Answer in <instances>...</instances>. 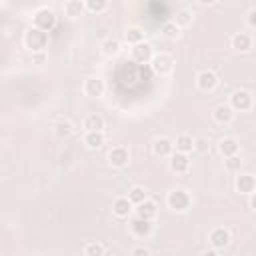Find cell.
<instances>
[{
    "label": "cell",
    "mask_w": 256,
    "mask_h": 256,
    "mask_svg": "<svg viewBox=\"0 0 256 256\" xmlns=\"http://www.w3.org/2000/svg\"><path fill=\"white\" fill-rule=\"evenodd\" d=\"M132 206H134V204L128 200V196H118V198H114V202H112V212H114V216H118V218H128L130 212L134 210Z\"/></svg>",
    "instance_id": "cell-14"
},
{
    "label": "cell",
    "mask_w": 256,
    "mask_h": 256,
    "mask_svg": "<svg viewBox=\"0 0 256 256\" xmlns=\"http://www.w3.org/2000/svg\"><path fill=\"white\" fill-rule=\"evenodd\" d=\"M254 104V98L248 90H236L232 96H230V106L234 112H246L250 110Z\"/></svg>",
    "instance_id": "cell-5"
},
{
    "label": "cell",
    "mask_w": 256,
    "mask_h": 256,
    "mask_svg": "<svg viewBox=\"0 0 256 256\" xmlns=\"http://www.w3.org/2000/svg\"><path fill=\"white\" fill-rule=\"evenodd\" d=\"M130 256H150V250L146 246H136V248H132Z\"/></svg>",
    "instance_id": "cell-34"
},
{
    "label": "cell",
    "mask_w": 256,
    "mask_h": 256,
    "mask_svg": "<svg viewBox=\"0 0 256 256\" xmlns=\"http://www.w3.org/2000/svg\"><path fill=\"white\" fill-rule=\"evenodd\" d=\"M100 50H102V54L108 56V58L118 56L120 50H122V42H120L118 38H114V36H108V38H104V40L100 42Z\"/></svg>",
    "instance_id": "cell-18"
},
{
    "label": "cell",
    "mask_w": 256,
    "mask_h": 256,
    "mask_svg": "<svg viewBox=\"0 0 256 256\" xmlns=\"http://www.w3.org/2000/svg\"><path fill=\"white\" fill-rule=\"evenodd\" d=\"M104 142H106L104 132H86V134H84V144H86L90 150H98V148H102Z\"/></svg>",
    "instance_id": "cell-23"
},
{
    "label": "cell",
    "mask_w": 256,
    "mask_h": 256,
    "mask_svg": "<svg viewBox=\"0 0 256 256\" xmlns=\"http://www.w3.org/2000/svg\"><path fill=\"white\" fill-rule=\"evenodd\" d=\"M196 86L202 92H212L218 86V76L214 70H200L196 76Z\"/></svg>",
    "instance_id": "cell-7"
},
{
    "label": "cell",
    "mask_w": 256,
    "mask_h": 256,
    "mask_svg": "<svg viewBox=\"0 0 256 256\" xmlns=\"http://www.w3.org/2000/svg\"><path fill=\"white\" fill-rule=\"evenodd\" d=\"M232 48H236L238 52H248V50L252 48V38H250V34H246V32H236V34L232 36Z\"/></svg>",
    "instance_id": "cell-21"
},
{
    "label": "cell",
    "mask_w": 256,
    "mask_h": 256,
    "mask_svg": "<svg viewBox=\"0 0 256 256\" xmlns=\"http://www.w3.org/2000/svg\"><path fill=\"white\" fill-rule=\"evenodd\" d=\"M108 162H110V166H114V168H124V166H128V162H130V152H128L124 146H114V148L108 152Z\"/></svg>",
    "instance_id": "cell-9"
},
{
    "label": "cell",
    "mask_w": 256,
    "mask_h": 256,
    "mask_svg": "<svg viewBox=\"0 0 256 256\" xmlns=\"http://www.w3.org/2000/svg\"><path fill=\"white\" fill-rule=\"evenodd\" d=\"M180 26L174 22V20H166L162 26H160V32H162V36H166V38H170V40H176L178 36H180Z\"/></svg>",
    "instance_id": "cell-27"
},
{
    "label": "cell",
    "mask_w": 256,
    "mask_h": 256,
    "mask_svg": "<svg viewBox=\"0 0 256 256\" xmlns=\"http://www.w3.org/2000/svg\"><path fill=\"white\" fill-rule=\"evenodd\" d=\"M24 46L30 52H42L48 46V32H44V30H40L36 26H30L24 32Z\"/></svg>",
    "instance_id": "cell-1"
},
{
    "label": "cell",
    "mask_w": 256,
    "mask_h": 256,
    "mask_svg": "<svg viewBox=\"0 0 256 256\" xmlns=\"http://www.w3.org/2000/svg\"><path fill=\"white\" fill-rule=\"evenodd\" d=\"M72 132H74V126H72L70 120H60V122L56 124V134H58L60 138H68Z\"/></svg>",
    "instance_id": "cell-30"
},
{
    "label": "cell",
    "mask_w": 256,
    "mask_h": 256,
    "mask_svg": "<svg viewBox=\"0 0 256 256\" xmlns=\"http://www.w3.org/2000/svg\"><path fill=\"white\" fill-rule=\"evenodd\" d=\"M246 22L250 28H256V8H250L248 14H246Z\"/></svg>",
    "instance_id": "cell-35"
},
{
    "label": "cell",
    "mask_w": 256,
    "mask_h": 256,
    "mask_svg": "<svg viewBox=\"0 0 256 256\" xmlns=\"http://www.w3.org/2000/svg\"><path fill=\"white\" fill-rule=\"evenodd\" d=\"M84 256H104V244L102 242H96V240L88 242L84 246Z\"/></svg>",
    "instance_id": "cell-29"
},
{
    "label": "cell",
    "mask_w": 256,
    "mask_h": 256,
    "mask_svg": "<svg viewBox=\"0 0 256 256\" xmlns=\"http://www.w3.org/2000/svg\"><path fill=\"white\" fill-rule=\"evenodd\" d=\"M108 8V0H86V10L88 12H104Z\"/></svg>",
    "instance_id": "cell-31"
},
{
    "label": "cell",
    "mask_w": 256,
    "mask_h": 256,
    "mask_svg": "<svg viewBox=\"0 0 256 256\" xmlns=\"http://www.w3.org/2000/svg\"><path fill=\"white\" fill-rule=\"evenodd\" d=\"M192 20H194V12H192L190 8H180V10H176V18H174V22H176L180 28L190 26Z\"/></svg>",
    "instance_id": "cell-26"
},
{
    "label": "cell",
    "mask_w": 256,
    "mask_h": 256,
    "mask_svg": "<svg viewBox=\"0 0 256 256\" xmlns=\"http://www.w3.org/2000/svg\"><path fill=\"white\" fill-rule=\"evenodd\" d=\"M82 126L86 128V132H104V118H102L100 114L92 112V114H88V116L84 118Z\"/></svg>",
    "instance_id": "cell-20"
},
{
    "label": "cell",
    "mask_w": 256,
    "mask_h": 256,
    "mask_svg": "<svg viewBox=\"0 0 256 256\" xmlns=\"http://www.w3.org/2000/svg\"><path fill=\"white\" fill-rule=\"evenodd\" d=\"M174 150L176 152H184V154L192 152L194 150V138L190 134H178L176 140H174Z\"/></svg>",
    "instance_id": "cell-22"
},
{
    "label": "cell",
    "mask_w": 256,
    "mask_h": 256,
    "mask_svg": "<svg viewBox=\"0 0 256 256\" xmlns=\"http://www.w3.org/2000/svg\"><path fill=\"white\" fill-rule=\"evenodd\" d=\"M82 90H84V94L90 96V98H100V96L104 94V90H106V84H104L102 78H98V76H90V78L84 80Z\"/></svg>",
    "instance_id": "cell-8"
},
{
    "label": "cell",
    "mask_w": 256,
    "mask_h": 256,
    "mask_svg": "<svg viewBox=\"0 0 256 256\" xmlns=\"http://www.w3.org/2000/svg\"><path fill=\"white\" fill-rule=\"evenodd\" d=\"M208 148H210L208 138H204V136L194 138V152H198V154H206V152H208Z\"/></svg>",
    "instance_id": "cell-32"
},
{
    "label": "cell",
    "mask_w": 256,
    "mask_h": 256,
    "mask_svg": "<svg viewBox=\"0 0 256 256\" xmlns=\"http://www.w3.org/2000/svg\"><path fill=\"white\" fill-rule=\"evenodd\" d=\"M208 240H210V246L214 250H224V248L230 246V232L224 226H216V228L210 230Z\"/></svg>",
    "instance_id": "cell-6"
},
{
    "label": "cell",
    "mask_w": 256,
    "mask_h": 256,
    "mask_svg": "<svg viewBox=\"0 0 256 256\" xmlns=\"http://www.w3.org/2000/svg\"><path fill=\"white\" fill-rule=\"evenodd\" d=\"M224 162H226V168H228L230 172H240V168H242V158H240L238 154H236V156L226 158Z\"/></svg>",
    "instance_id": "cell-33"
},
{
    "label": "cell",
    "mask_w": 256,
    "mask_h": 256,
    "mask_svg": "<svg viewBox=\"0 0 256 256\" xmlns=\"http://www.w3.org/2000/svg\"><path fill=\"white\" fill-rule=\"evenodd\" d=\"M124 40H126L128 44L136 46V44L144 42V30H142L140 26H128L126 32H124Z\"/></svg>",
    "instance_id": "cell-24"
},
{
    "label": "cell",
    "mask_w": 256,
    "mask_h": 256,
    "mask_svg": "<svg viewBox=\"0 0 256 256\" xmlns=\"http://www.w3.org/2000/svg\"><path fill=\"white\" fill-rule=\"evenodd\" d=\"M168 166H170L172 172L182 174V172H186V170L190 168V158H188V154H184V152H176V150H174V154H172L170 160H168Z\"/></svg>",
    "instance_id": "cell-12"
},
{
    "label": "cell",
    "mask_w": 256,
    "mask_h": 256,
    "mask_svg": "<svg viewBox=\"0 0 256 256\" xmlns=\"http://www.w3.org/2000/svg\"><path fill=\"white\" fill-rule=\"evenodd\" d=\"M152 152L160 158H170L174 154V142H170L168 138H156L152 142Z\"/></svg>",
    "instance_id": "cell-15"
},
{
    "label": "cell",
    "mask_w": 256,
    "mask_h": 256,
    "mask_svg": "<svg viewBox=\"0 0 256 256\" xmlns=\"http://www.w3.org/2000/svg\"><path fill=\"white\" fill-rule=\"evenodd\" d=\"M150 66H152V70H154L158 76H168V74H172V70H174V60H172L170 54L160 52V54H154Z\"/></svg>",
    "instance_id": "cell-4"
},
{
    "label": "cell",
    "mask_w": 256,
    "mask_h": 256,
    "mask_svg": "<svg viewBox=\"0 0 256 256\" xmlns=\"http://www.w3.org/2000/svg\"><path fill=\"white\" fill-rule=\"evenodd\" d=\"M134 210H136V216L138 218H144V220H154L156 214H158V206H156L154 200H146V202L138 204Z\"/></svg>",
    "instance_id": "cell-19"
},
{
    "label": "cell",
    "mask_w": 256,
    "mask_h": 256,
    "mask_svg": "<svg viewBox=\"0 0 256 256\" xmlns=\"http://www.w3.org/2000/svg\"><path fill=\"white\" fill-rule=\"evenodd\" d=\"M32 22H34L36 28H40L44 32H50L56 26V12L48 6H42L32 14Z\"/></svg>",
    "instance_id": "cell-3"
},
{
    "label": "cell",
    "mask_w": 256,
    "mask_h": 256,
    "mask_svg": "<svg viewBox=\"0 0 256 256\" xmlns=\"http://www.w3.org/2000/svg\"><path fill=\"white\" fill-rule=\"evenodd\" d=\"M84 10H86V2H82V0H68V2H64V12L70 18L80 16Z\"/></svg>",
    "instance_id": "cell-25"
},
{
    "label": "cell",
    "mask_w": 256,
    "mask_h": 256,
    "mask_svg": "<svg viewBox=\"0 0 256 256\" xmlns=\"http://www.w3.org/2000/svg\"><path fill=\"white\" fill-rule=\"evenodd\" d=\"M250 208L256 212V192H252V194H250Z\"/></svg>",
    "instance_id": "cell-36"
},
{
    "label": "cell",
    "mask_w": 256,
    "mask_h": 256,
    "mask_svg": "<svg viewBox=\"0 0 256 256\" xmlns=\"http://www.w3.org/2000/svg\"><path fill=\"white\" fill-rule=\"evenodd\" d=\"M202 256H218V250H214V248H210V250H206Z\"/></svg>",
    "instance_id": "cell-37"
},
{
    "label": "cell",
    "mask_w": 256,
    "mask_h": 256,
    "mask_svg": "<svg viewBox=\"0 0 256 256\" xmlns=\"http://www.w3.org/2000/svg\"><path fill=\"white\" fill-rule=\"evenodd\" d=\"M152 228H154L152 220H144V218H138V216L130 222V232H132L136 238H146V236H150V234H152Z\"/></svg>",
    "instance_id": "cell-10"
},
{
    "label": "cell",
    "mask_w": 256,
    "mask_h": 256,
    "mask_svg": "<svg viewBox=\"0 0 256 256\" xmlns=\"http://www.w3.org/2000/svg\"><path fill=\"white\" fill-rule=\"evenodd\" d=\"M166 204H168V208L174 210V212H186V210L190 208V204H192V196H190V192L184 190V188H174L172 192H168Z\"/></svg>",
    "instance_id": "cell-2"
},
{
    "label": "cell",
    "mask_w": 256,
    "mask_h": 256,
    "mask_svg": "<svg viewBox=\"0 0 256 256\" xmlns=\"http://www.w3.org/2000/svg\"><path fill=\"white\" fill-rule=\"evenodd\" d=\"M238 140L236 138H232V136H224V138H220V142H218V152L224 156V158H230V156H236L238 154Z\"/></svg>",
    "instance_id": "cell-17"
},
{
    "label": "cell",
    "mask_w": 256,
    "mask_h": 256,
    "mask_svg": "<svg viewBox=\"0 0 256 256\" xmlns=\"http://www.w3.org/2000/svg\"><path fill=\"white\" fill-rule=\"evenodd\" d=\"M132 58H134L136 62H140V64L152 62V58H154V50H152V46H150L148 42H140V44L132 46Z\"/></svg>",
    "instance_id": "cell-11"
},
{
    "label": "cell",
    "mask_w": 256,
    "mask_h": 256,
    "mask_svg": "<svg viewBox=\"0 0 256 256\" xmlns=\"http://www.w3.org/2000/svg\"><path fill=\"white\" fill-rule=\"evenodd\" d=\"M234 186L240 194H252L256 192V178L252 174H238Z\"/></svg>",
    "instance_id": "cell-13"
},
{
    "label": "cell",
    "mask_w": 256,
    "mask_h": 256,
    "mask_svg": "<svg viewBox=\"0 0 256 256\" xmlns=\"http://www.w3.org/2000/svg\"><path fill=\"white\" fill-rule=\"evenodd\" d=\"M234 110H232V106L230 104H218L214 110H212V118L218 122V124H228V122H232L234 120Z\"/></svg>",
    "instance_id": "cell-16"
},
{
    "label": "cell",
    "mask_w": 256,
    "mask_h": 256,
    "mask_svg": "<svg viewBox=\"0 0 256 256\" xmlns=\"http://www.w3.org/2000/svg\"><path fill=\"white\" fill-rule=\"evenodd\" d=\"M128 200H130L134 206H138V204H142V202L148 200V192H146L142 186H134V188H130V192H128Z\"/></svg>",
    "instance_id": "cell-28"
}]
</instances>
